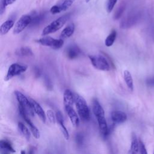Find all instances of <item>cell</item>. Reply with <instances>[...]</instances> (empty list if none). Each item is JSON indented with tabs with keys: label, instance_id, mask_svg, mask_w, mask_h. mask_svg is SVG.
Wrapping results in <instances>:
<instances>
[{
	"label": "cell",
	"instance_id": "cell-18",
	"mask_svg": "<svg viewBox=\"0 0 154 154\" xmlns=\"http://www.w3.org/2000/svg\"><path fill=\"white\" fill-rule=\"evenodd\" d=\"M123 78L129 90L132 91L134 90V81H133V78L131 75V73L129 70H124Z\"/></svg>",
	"mask_w": 154,
	"mask_h": 154
},
{
	"label": "cell",
	"instance_id": "cell-39",
	"mask_svg": "<svg viewBox=\"0 0 154 154\" xmlns=\"http://www.w3.org/2000/svg\"><path fill=\"white\" fill-rule=\"evenodd\" d=\"M153 154H154V151H153Z\"/></svg>",
	"mask_w": 154,
	"mask_h": 154
},
{
	"label": "cell",
	"instance_id": "cell-5",
	"mask_svg": "<svg viewBox=\"0 0 154 154\" xmlns=\"http://www.w3.org/2000/svg\"><path fill=\"white\" fill-rule=\"evenodd\" d=\"M17 100L19 104L22 106L27 112L28 115L31 116H34V111L29 101V99L27 98L22 93L18 90H15L14 92Z\"/></svg>",
	"mask_w": 154,
	"mask_h": 154
},
{
	"label": "cell",
	"instance_id": "cell-24",
	"mask_svg": "<svg viewBox=\"0 0 154 154\" xmlns=\"http://www.w3.org/2000/svg\"><path fill=\"white\" fill-rule=\"evenodd\" d=\"M18 128H19L20 132L25 137V138L27 140H29L31 135H30V132H29L28 129L26 127V126L24 125V124L22 123V122H19L18 123Z\"/></svg>",
	"mask_w": 154,
	"mask_h": 154
},
{
	"label": "cell",
	"instance_id": "cell-31",
	"mask_svg": "<svg viewBox=\"0 0 154 154\" xmlns=\"http://www.w3.org/2000/svg\"><path fill=\"white\" fill-rule=\"evenodd\" d=\"M43 15L40 14L38 16H35V17H34V18H32V21L31 24L32 25H37L43 19Z\"/></svg>",
	"mask_w": 154,
	"mask_h": 154
},
{
	"label": "cell",
	"instance_id": "cell-36",
	"mask_svg": "<svg viewBox=\"0 0 154 154\" xmlns=\"http://www.w3.org/2000/svg\"><path fill=\"white\" fill-rule=\"evenodd\" d=\"M34 75L36 78H38L40 75V71L39 69L37 67H35L34 69Z\"/></svg>",
	"mask_w": 154,
	"mask_h": 154
},
{
	"label": "cell",
	"instance_id": "cell-9",
	"mask_svg": "<svg viewBox=\"0 0 154 154\" xmlns=\"http://www.w3.org/2000/svg\"><path fill=\"white\" fill-rule=\"evenodd\" d=\"M32 21V17L28 14L22 16L16 22L13 29V33L17 34L23 31Z\"/></svg>",
	"mask_w": 154,
	"mask_h": 154
},
{
	"label": "cell",
	"instance_id": "cell-37",
	"mask_svg": "<svg viewBox=\"0 0 154 154\" xmlns=\"http://www.w3.org/2000/svg\"><path fill=\"white\" fill-rule=\"evenodd\" d=\"M25 151H22L21 152V153H25Z\"/></svg>",
	"mask_w": 154,
	"mask_h": 154
},
{
	"label": "cell",
	"instance_id": "cell-10",
	"mask_svg": "<svg viewBox=\"0 0 154 154\" xmlns=\"http://www.w3.org/2000/svg\"><path fill=\"white\" fill-rule=\"evenodd\" d=\"M29 99L32 105V107L34 109V112L38 116V117L42 120V122L43 123H45L46 120V117L43 109L42 108L40 105L38 103H37L35 100L31 98H29Z\"/></svg>",
	"mask_w": 154,
	"mask_h": 154
},
{
	"label": "cell",
	"instance_id": "cell-7",
	"mask_svg": "<svg viewBox=\"0 0 154 154\" xmlns=\"http://www.w3.org/2000/svg\"><path fill=\"white\" fill-rule=\"evenodd\" d=\"M27 66L22 65L18 63H13L11 64L8 69L7 75L4 78L5 81H8L13 77L25 72L27 70Z\"/></svg>",
	"mask_w": 154,
	"mask_h": 154
},
{
	"label": "cell",
	"instance_id": "cell-32",
	"mask_svg": "<svg viewBox=\"0 0 154 154\" xmlns=\"http://www.w3.org/2000/svg\"><path fill=\"white\" fill-rule=\"evenodd\" d=\"M44 81H45V86L46 87V88L49 90H51L53 88V85H52V82H51V80L50 79V78L48 76H45Z\"/></svg>",
	"mask_w": 154,
	"mask_h": 154
},
{
	"label": "cell",
	"instance_id": "cell-15",
	"mask_svg": "<svg viewBox=\"0 0 154 154\" xmlns=\"http://www.w3.org/2000/svg\"><path fill=\"white\" fill-rule=\"evenodd\" d=\"M92 110L96 119L105 117L104 110L96 99H93L92 102Z\"/></svg>",
	"mask_w": 154,
	"mask_h": 154
},
{
	"label": "cell",
	"instance_id": "cell-2",
	"mask_svg": "<svg viewBox=\"0 0 154 154\" xmlns=\"http://www.w3.org/2000/svg\"><path fill=\"white\" fill-rule=\"evenodd\" d=\"M69 18V14H65L60 16L58 19H55L46 27L42 31V35H46L51 33H54L59 30L66 23Z\"/></svg>",
	"mask_w": 154,
	"mask_h": 154
},
{
	"label": "cell",
	"instance_id": "cell-6",
	"mask_svg": "<svg viewBox=\"0 0 154 154\" xmlns=\"http://www.w3.org/2000/svg\"><path fill=\"white\" fill-rule=\"evenodd\" d=\"M37 42L40 45L50 47L54 49H58L61 48L64 44V41L63 39H56L49 36L41 38L37 40Z\"/></svg>",
	"mask_w": 154,
	"mask_h": 154
},
{
	"label": "cell",
	"instance_id": "cell-3",
	"mask_svg": "<svg viewBox=\"0 0 154 154\" xmlns=\"http://www.w3.org/2000/svg\"><path fill=\"white\" fill-rule=\"evenodd\" d=\"M88 58L93 67L102 71H109L111 66L106 58L102 55H90Z\"/></svg>",
	"mask_w": 154,
	"mask_h": 154
},
{
	"label": "cell",
	"instance_id": "cell-20",
	"mask_svg": "<svg viewBox=\"0 0 154 154\" xmlns=\"http://www.w3.org/2000/svg\"><path fill=\"white\" fill-rule=\"evenodd\" d=\"M14 21L13 20L9 19L5 21L0 27V34L1 35L6 34L14 26Z\"/></svg>",
	"mask_w": 154,
	"mask_h": 154
},
{
	"label": "cell",
	"instance_id": "cell-38",
	"mask_svg": "<svg viewBox=\"0 0 154 154\" xmlns=\"http://www.w3.org/2000/svg\"><path fill=\"white\" fill-rule=\"evenodd\" d=\"M89 1H90V0H85V2H88Z\"/></svg>",
	"mask_w": 154,
	"mask_h": 154
},
{
	"label": "cell",
	"instance_id": "cell-35",
	"mask_svg": "<svg viewBox=\"0 0 154 154\" xmlns=\"http://www.w3.org/2000/svg\"><path fill=\"white\" fill-rule=\"evenodd\" d=\"M146 84L147 85L150 87H154V77L153 78H149L146 80Z\"/></svg>",
	"mask_w": 154,
	"mask_h": 154
},
{
	"label": "cell",
	"instance_id": "cell-4",
	"mask_svg": "<svg viewBox=\"0 0 154 154\" xmlns=\"http://www.w3.org/2000/svg\"><path fill=\"white\" fill-rule=\"evenodd\" d=\"M141 14L140 11H133L125 16L120 23V27L123 29L129 28L135 25L140 20Z\"/></svg>",
	"mask_w": 154,
	"mask_h": 154
},
{
	"label": "cell",
	"instance_id": "cell-13",
	"mask_svg": "<svg viewBox=\"0 0 154 154\" xmlns=\"http://www.w3.org/2000/svg\"><path fill=\"white\" fill-rule=\"evenodd\" d=\"M56 116V120L57 121L58 123L59 124L60 126L61 131L64 135V137L66 140H68L69 139V132L66 128V127L64 125V117L63 116L62 112L60 111H57L55 114Z\"/></svg>",
	"mask_w": 154,
	"mask_h": 154
},
{
	"label": "cell",
	"instance_id": "cell-23",
	"mask_svg": "<svg viewBox=\"0 0 154 154\" xmlns=\"http://www.w3.org/2000/svg\"><path fill=\"white\" fill-rule=\"evenodd\" d=\"M117 36V32L116 30L113 29L112 31L110 32V34L107 36L105 40V45L107 47H110L111 46L113 43H114V41L116 38Z\"/></svg>",
	"mask_w": 154,
	"mask_h": 154
},
{
	"label": "cell",
	"instance_id": "cell-27",
	"mask_svg": "<svg viewBox=\"0 0 154 154\" xmlns=\"http://www.w3.org/2000/svg\"><path fill=\"white\" fill-rule=\"evenodd\" d=\"M84 135L81 132H78L75 136V143L78 146H82L84 143Z\"/></svg>",
	"mask_w": 154,
	"mask_h": 154
},
{
	"label": "cell",
	"instance_id": "cell-11",
	"mask_svg": "<svg viewBox=\"0 0 154 154\" xmlns=\"http://www.w3.org/2000/svg\"><path fill=\"white\" fill-rule=\"evenodd\" d=\"M81 53L80 48L76 45H70L66 48V55L67 58L70 60H74L78 58Z\"/></svg>",
	"mask_w": 154,
	"mask_h": 154
},
{
	"label": "cell",
	"instance_id": "cell-12",
	"mask_svg": "<svg viewBox=\"0 0 154 154\" xmlns=\"http://www.w3.org/2000/svg\"><path fill=\"white\" fill-rule=\"evenodd\" d=\"M64 109L70 119V120L72 125L74 127H76V128L78 127L79 125V119L78 117L79 115L77 114V113L73 109V108L72 106H64Z\"/></svg>",
	"mask_w": 154,
	"mask_h": 154
},
{
	"label": "cell",
	"instance_id": "cell-17",
	"mask_svg": "<svg viewBox=\"0 0 154 154\" xmlns=\"http://www.w3.org/2000/svg\"><path fill=\"white\" fill-rule=\"evenodd\" d=\"M75 31V25L73 23H71L66 26L61 31L60 38L64 39L68 37H70L71 35H73Z\"/></svg>",
	"mask_w": 154,
	"mask_h": 154
},
{
	"label": "cell",
	"instance_id": "cell-21",
	"mask_svg": "<svg viewBox=\"0 0 154 154\" xmlns=\"http://www.w3.org/2000/svg\"><path fill=\"white\" fill-rule=\"evenodd\" d=\"M16 54L19 57H32L33 52L31 49L28 46H22L17 49L16 51Z\"/></svg>",
	"mask_w": 154,
	"mask_h": 154
},
{
	"label": "cell",
	"instance_id": "cell-29",
	"mask_svg": "<svg viewBox=\"0 0 154 154\" xmlns=\"http://www.w3.org/2000/svg\"><path fill=\"white\" fill-rule=\"evenodd\" d=\"M117 0H106V8L108 13H111L113 10Z\"/></svg>",
	"mask_w": 154,
	"mask_h": 154
},
{
	"label": "cell",
	"instance_id": "cell-8",
	"mask_svg": "<svg viewBox=\"0 0 154 154\" xmlns=\"http://www.w3.org/2000/svg\"><path fill=\"white\" fill-rule=\"evenodd\" d=\"M18 109H19V112L20 116L22 117V118L25 120V122L28 125L29 129H30L31 133L32 134L33 136L34 137V138H35L36 139H38L40 137V133L39 130L30 120V119L28 117V115L27 112L24 109V108L22 106H20L19 104L18 106Z\"/></svg>",
	"mask_w": 154,
	"mask_h": 154
},
{
	"label": "cell",
	"instance_id": "cell-25",
	"mask_svg": "<svg viewBox=\"0 0 154 154\" xmlns=\"http://www.w3.org/2000/svg\"><path fill=\"white\" fill-rule=\"evenodd\" d=\"M126 8V5L125 4L122 3L120 6L118 7L117 10L115 11V13L113 16V18L114 20H118L120 18L122 15L123 14Z\"/></svg>",
	"mask_w": 154,
	"mask_h": 154
},
{
	"label": "cell",
	"instance_id": "cell-34",
	"mask_svg": "<svg viewBox=\"0 0 154 154\" xmlns=\"http://www.w3.org/2000/svg\"><path fill=\"white\" fill-rule=\"evenodd\" d=\"M50 12L53 14H55L57 13H60V12H61V8L60 7V5H53L51 9H50Z\"/></svg>",
	"mask_w": 154,
	"mask_h": 154
},
{
	"label": "cell",
	"instance_id": "cell-28",
	"mask_svg": "<svg viewBox=\"0 0 154 154\" xmlns=\"http://www.w3.org/2000/svg\"><path fill=\"white\" fill-rule=\"evenodd\" d=\"M74 1L75 0H64L63 2L60 5H59L61 8V11L67 10L72 5Z\"/></svg>",
	"mask_w": 154,
	"mask_h": 154
},
{
	"label": "cell",
	"instance_id": "cell-22",
	"mask_svg": "<svg viewBox=\"0 0 154 154\" xmlns=\"http://www.w3.org/2000/svg\"><path fill=\"white\" fill-rule=\"evenodd\" d=\"M129 153L131 154H135L139 153V141L134 134H133L132 135L131 144Z\"/></svg>",
	"mask_w": 154,
	"mask_h": 154
},
{
	"label": "cell",
	"instance_id": "cell-16",
	"mask_svg": "<svg viewBox=\"0 0 154 154\" xmlns=\"http://www.w3.org/2000/svg\"><path fill=\"white\" fill-rule=\"evenodd\" d=\"M75 102V94L69 89L65 90L63 94V103L64 106H72Z\"/></svg>",
	"mask_w": 154,
	"mask_h": 154
},
{
	"label": "cell",
	"instance_id": "cell-1",
	"mask_svg": "<svg viewBox=\"0 0 154 154\" xmlns=\"http://www.w3.org/2000/svg\"><path fill=\"white\" fill-rule=\"evenodd\" d=\"M75 103L81 119L84 122L88 121L90 117V109L85 99L81 95L75 93Z\"/></svg>",
	"mask_w": 154,
	"mask_h": 154
},
{
	"label": "cell",
	"instance_id": "cell-19",
	"mask_svg": "<svg viewBox=\"0 0 154 154\" xmlns=\"http://www.w3.org/2000/svg\"><path fill=\"white\" fill-rule=\"evenodd\" d=\"M0 150L4 153H14L15 150L10 142L7 140H1L0 141Z\"/></svg>",
	"mask_w": 154,
	"mask_h": 154
},
{
	"label": "cell",
	"instance_id": "cell-26",
	"mask_svg": "<svg viewBox=\"0 0 154 154\" xmlns=\"http://www.w3.org/2000/svg\"><path fill=\"white\" fill-rule=\"evenodd\" d=\"M16 0H0V14L2 15L5 11L6 7L14 3Z\"/></svg>",
	"mask_w": 154,
	"mask_h": 154
},
{
	"label": "cell",
	"instance_id": "cell-14",
	"mask_svg": "<svg viewBox=\"0 0 154 154\" xmlns=\"http://www.w3.org/2000/svg\"><path fill=\"white\" fill-rule=\"evenodd\" d=\"M111 118L115 124L124 123L127 120V114L121 111H113L111 113Z\"/></svg>",
	"mask_w": 154,
	"mask_h": 154
},
{
	"label": "cell",
	"instance_id": "cell-30",
	"mask_svg": "<svg viewBox=\"0 0 154 154\" xmlns=\"http://www.w3.org/2000/svg\"><path fill=\"white\" fill-rule=\"evenodd\" d=\"M46 116L48 118L49 121L52 123V124H55V120H56V116L54 115V112L51 110V109H49L46 112Z\"/></svg>",
	"mask_w": 154,
	"mask_h": 154
},
{
	"label": "cell",
	"instance_id": "cell-33",
	"mask_svg": "<svg viewBox=\"0 0 154 154\" xmlns=\"http://www.w3.org/2000/svg\"><path fill=\"white\" fill-rule=\"evenodd\" d=\"M138 141H139V153L141 154H147V152L146 150L144 144L141 140H139Z\"/></svg>",
	"mask_w": 154,
	"mask_h": 154
}]
</instances>
